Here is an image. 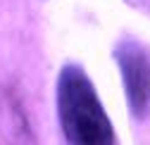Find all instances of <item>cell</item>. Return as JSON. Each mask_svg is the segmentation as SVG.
<instances>
[{
  "instance_id": "6da1fadb",
  "label": "cell",
  "mask_w": 150,
  "mask_h": 145,
  "mask_svg": "<svg viewBox=\"0 0 150 145\" xmlns=\"http://www.w3.org/2000/svg\"><path fill=\"white\" fill-rule=\"evenodd\" d=\"M57 117L69 145H115V131L86 71L62 67L57 76Z\"/></svg>"
},
{
  "instance_id": "7a4b0ae2",
  "label": "cell",
  "mask_w": 150,
  "mask_h": 145,
  "mask_svg": "<svg viewBox=\"0 0 150 145\" xmlns=\"http://www.w3.org/2000/svg\"><path fill=\"white\" fill-rule=\"evenodd\" d=\"M115 60L122 71L129 110L136 119L150 114V52L143 43L124 38L115 48Z\"/></svg>"
}]
</instances>
